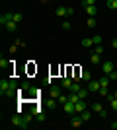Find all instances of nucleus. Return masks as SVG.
Listing matches in <instances>:
<instances>
[{
    "instance_id": "obj_5",
    "label": "nucleus",
    "mask_w": 117,
    "mask_h": 130,
    "mask_svg": "<svg viewBox=\"0 0 117 130\" xmlns=\"http://www.w3.org/2000/svg\"><path fill=\"white\" fill-rule=\"evenodd\" d=\"M82 117H80V115L78 113H74L72 115V120H70V126H72V128H78V126H82Z\"/></svg>"
},
{
    "instance_id": "obj_24",
    "label": "nucleus",
    "mask_w": 117,
    "mask_h": 130,
    "mask_svg": "<svg viewBox=\"0 0 117 130\" xmlns=\"http://www.w3.org/2000/svg\"><path fill=\"white\" fill-rule=\"evenodd\" d=\"M109 103H111V109H113V111H117V97L109 95Z\"/></svg>"
},
{
    "instance_id": "obj_7",
    "label": "nucleus",
    "mask_w": 117,
    "mask_h": 130,
    "mask_svg": "<svg viewBox=\"0 0 117 130\" xmlns=\"http://www.w3.org/2000/svg\"><path fill=\"white\" fill-rule=\"evenodd\" d=\"M101 70H103L106 76H109V74L115 70V68H113V62H103V64H101Z\"/></svg>"
},
{
    "instance_id": "obj_8",
    "label": "nucleus",
    "mask_w": 117,
    "mask_h": 130,
    "mask_svg": "<svg viewBox=\"0 0 117 130\" xmlns=\"http://www.w3.org/2000/svg\"><path fill=\"white\" fill-rule=\"evenodd\" d=\"M51 97H55V99H59L62 95V91H61V87H57V86H51V93H49Z\"/></svg>"
},
{
    "instance_id": "obj_17",
    "label": "nucleus",
    "mask_w": 117,
    "mask_h": 130,
    "mask_svg": "<svg viewBox=\"0 0 117 130\" xmlns=\"http://www.w3.org/2000/svg\"><path fill=\"white\" fill-rule=\"evenodd\" d=\"M80 95H78V93H68V101H70V103H78V101H80Z\"/></svg>"
},
{
    "instance_id": "obj_2",
    "label": "nucleus",
    "mask_w": 117,
    "mask_h": 130,
    "mask_svg": "<svg viewBox=\"0 0 117 130\" xmlns=\"http://www.w3.org/2000/svg\"><path fill=\"white\" fill-rule=\"evenodd\" d=\"M12 124L14 126H18V128H22V130H25L28 128V122H25V119H23L22 115H14V117H12Z\"/></svg>"
},
{
    "instance_id": "obj_27",
    "label": "nucleus",
    "mask_w": 117,
    "mask_h": 130,
    "mask_svg": "<svg viewBox=\"0 0 117 130\" xmlns=\"http://www.w3.org/2000/svg\"><path fill=\"white\" fill-rule=\"evenodd\" d=\"M12 20H14V22H16V23H22L23 16H22V14H14V16H12Z\"/></svg>"
},
{
    "instance_id": "obj_37",
    "label": "nucleus",
    "mask_w": 117,
    "mask_h": 130,
    "mask_svg": "<svg viewBox=\"0 0 117 130\" xmlns=\"http://www.w3.org/2000/svg\"><path fill=\"white\" fill-rule=\"evenodd\" d=\"M111 128H113V130H117V120H113V122H111Z\"/></svg>"
},
{
    "instance_id": "obj_6",
    "label": "nucleus",
    "mask_w": 117,
    "mask_h": 130,
    "mask_svg": "<svg viewBox=\"0 0 117 130\" xmlns=\"http://www.w3.org/2000/svg\"><path fill=\"white\" fill-rule=\"evenodd\" d=\"M86 109H88V105H86V101H84V99H80V101H78V103H74V113H82V111H86Z\"/></svg>"
},
{
    "instance_id": "obj_36",
    "label": "nucleus",
    "mask_w": 117,
    "mask_h": 130,
    "mask_svg": "<svg viewBox=\"0 0 117 130\" xmlns=\"http://www.w3.org/2000/svg\"><path fill=\"white\" fill-rule=\"evenodd\" d=\"M111 47H113V49H117V37H115V39L111 41Z\"/></svg>"
},
{
    "instance_id": "obj_18",
    "label": "nucleus",
    "mask_w": 117,
    "mask_h": 130,
    "mask_svg": "<svg viewBox=\"0 0 117 130\" xmlns=\"http://www.w3.org/2000/svg\"><path fill=\"white\" fill-rule=\"evenodd\" d=\"M80 89H82V87H80V84H78V82H74L72 86H70V89H68V91H70V93H78Z\"/></svg>"
},
{
    "instance_id": "obj_22",
    "label": "nucleus",
    "mask_w": 117,
    "mask_h": 130,
    "mask_svg": "<svg viewBox=\"0 0 117 130\" xmlns=\"http://www.w3.org/2000/svg\"><path fill=\"white\" fill-rule=\"evenodd\" d=\"M86 25H88L90 29H94V27H96V18H94V16H92V18H88V22H86Z\"/></svg>"
},
{
    "instance_id": "obj_31",
    "label": "nucleus",
    "mask_w": 117,
    "mask_h": 130,
    "mask_svg": "<svg viewBox=\"0 0 117 130\" xmlns=\"http://www.w3.org/2000/svg\"><path fill=\"white\" fill-rule=\"evenodd\" d=\"M55 105H57L55 97H49V99H47V107H51V109H53V107H55Z\"/></svg>"
},
{
    "instance_id": "obj_20",
    "label": "nucleus",
    "mask_w": 117,
    "mask_h": 130,
    "mask_svg": "<svg viewBox=\"0 0 117 130\" xmlns=\"http://www.w3.org/2000/svg\"><path fill=\"white\" fill-rule=\"evenodd\" d=\"M98 4V0H82V8H86V6H96Z\"/></svg>"
},
{
    "instance_id": "obj_34",
    "label": "nucleus",
    "mask_w": 117,
    "mask_h": 130,
    "mask_svg": "<svg viewBox=\"0 0 117 130\" xmlns=\"http://www.w3.org/2000/svg\"><path fill=\"white\" fill-rule=\"evenodd\" d=\"M109 80H111V82H115V80H117V72H115V70L109 74Z\"/></svg>"
},
{
    "instance_id": "obj_19",
    "label": "nucleus",
    "mask_w": 117,
    "mask_h": 130,
    "mask_svg": "<svg viewBox=\"0 0 117 130\" xmlns=\"http://www.w3.org/2000/svg\"><path fill=\"white\" fill-rule=\"evenodd\" d=\"M106 4L109 10H117V0H106Z\"/></svg>"
},
{
    "instance_id": "obj_26",
    "label": "nucleus",
    "mask_w": 117,
    "mask_h": 130,
    "mask_svg": "<svg viewBox=\"0 0 117 130\" xmlns=\"http://www.w3.org/2000/svg\"><path fill=\"white\" fill-rule=\"evenodd\" d=\"M98 93H100V95H103V97H109V95H111L107 87H101V89H100V91H98Z\"/></svg>"
},
{
    "instance_id": "obj_30",
    "label": "nucleus",
    "mask_w": 117,
    "mask_h": 130,
    "mask_svg": "<svg viewBox=\"0 0 117 130\" xmlns=\"http://www.w3.org/2000/svg\"><path fill=\"white\" fill-rule=\"evenodd\" d=\"M92 41H94V45H101V41H103V39H101V35H94V37H92Z\"/></svg>"
},
{
    "instance_id": "obj_10",
    "label": "nucleus",
    "mask_w": 117,
    "mask_h": 130,
    "mask_svg": "<svg viewBox=\"0 0 117 130\" xmlns=\"http://www.w3.org/2000/svg\"><path fill=\"white\" fill-rule=\"evenodd\" d=\"M72 84H74V82L70 80V76H68V74L61 80V86H62V87H67V89H70V86H72Z\"/></svg>"
},
{
    "instance_id": "obj_16",
    "label": "nucleus",
    "mask_w": 117,
    "mask_h": 130,
    "mask_svg": "<svg viewBox=\"0 0 117 130\" xmlns=\"http://www.w3.org/2000/svg\"><path fill=\"white\" fill-rule=\"evenodd\" d=\"M80 117H82V120L86 122V120L92 119V111H90V109H86V111H82V113H80Z\"/></svg>"
},
{
    "instance_id": "obj_38",
    "label": "nucleus",
    "mask_w": 117,
    "mask_h": 130,
    "mask_svg": "<svg viewBox=\"0 0 117 130\" xmlns=\"http://www.w3.org/2000/svg\"><path fill=\"white\" fill-rule=\"evenodd\" d=\"M113 97H117V91H113Z\"/></svg>"
},
{
    "instance_id": "obj_1",
    "label": "nucleus",
    "mask_w": 117,
    "mask_h": 130,
    "mask_svg": "<svg viewBox=\"0 0 117 130\" xmlns=\"http://www.w3.org/2000/svg\"><path fill=\"white\" fill-rule=\"evenodd\" d=\"M0 93L2 97H14L18 93V84L16 80H0Z\"/></svg>"
},
{
    "instance_id": "obj_4",
    "label": "nucleus",
    "mask_w": 117,
    "mask_h": 130,
    "mask_svg": "<svg viewBox=\"0 0 117 130\" xmlns=\"http://www.w3.org/2000/svg\"><path fill=\"white\" fill-rule=\"evenodd\" d=\"M90 109H92L94 113H98V115H100V117H101V119H106V117H107V113H106V111H103V107H101L100 103H94V105H92V107H90Z\"/></svg>"
},
{
    "instance_id": "obj_33",
    "label": "nucleus",
    "mask_w": 117,
    "mask_h": 130,
    "mask_svg": "<svg viewBox=\"0 0 117 130\" xmlns=\"http://www.w3.org/2000/svg\"><path fill=\"white\" fill-rule=\"evenodd\" d=\"M70 27H72V25H70V22H62V29H64V31H68Z\"/></svg>"
},
{
    "instance_id": "obj_3",
    "label": "nucleus",
    "mask_w": 117,
    "mask_h": 130,
    "mask_svg": "<svg viewBox=\"0 0 117 130\" xmlns=\"http://www.w3.org/2000/svg\"><path fill=\"white\" fill-rule=\"evenodd\" d=\"M88 89H90V93L100 91V89H101V84H100V80H92V82H88Z\"/></svg>"
},
{
    "instance_id": "obj_25",
    "label": "nucleus",
    "mask_w": 117,
    "mask_h": 130,
    "mask_svg": "<svg viewBox=\"0 0 117 130\" xmlns=\"http://www.w3.org/2000/svg\"><path fill=\"white\" fill-rule=\"evenodd\" d=\"M109 82H111L109 76H106V78H101V80H100V84H101V87H107V86H109Z\"/></svg>"
},
{
    "instance_id": "obj_21",
    "label": "nucleus",
    "mask_w": 117,
    "mask_h": 130,
    "mask_svg": "<svg viewBox=\"0 0 117 130\" xmlns=\"http://www.w3.org/2000/svg\"><path fill=\"white\" fill-rule=\"evenodd\" d=\"M92 45H94L92 37H86V39H82V47H92Z\"/></svg>"
},
{
    "instance_id": "obj_12",
    "label": "nucleus",
    "mask_w": 117,
    "mask_h": 130,
    "mask_svg": "<svg viewBox=\"0 0 117 130\" xmlns=\"http://www.w3.org/2000/svg\"><path fill=\"white\" fill-rule=\"evenodd\" d=\"M18 25H20V23H16V22H14V20H12V22H8V23H6V29H8V31H10V33H14V31H16V29H18Z\"/></svg>"
},
{
    "instance_id": "obj_23",
    "label": "nucleus",
    "mask_w": 117,
    "mask_h": 130,
    "mask_svg": "<svg viewBox=\"0 0 117 130\" xmlns=\"http://www.w3.org/2000/svg\"><path fill=\"white\" fill-rule=\"evenodd\" d=\"M90 60H92V64H98V62H101V60H100V54H98V53L92 54V56H90Z\"/></svg>"
},
{
    "instance_id": "obj_28",
    "label": "nucleus",
    "mask_w": 117,
    "mask_h": 130,
    "mask_svg": "<svg viewBox=\"0 0 117 130\" xmlns=\"http://www.w3.org/2000/svg\"><path fill=\"white\" fill-rule=\"evenodd\" d=\"M57 101H59V103H61V105H64V103H67V101H68V93H67V95L62 93V95H61V97H59V99H57Z\"/></svg>"
},
{
    "instance_id": "obj_15",
    "label": "nucleus",
    "mask_w": 117,
    "mask_h": 130,
    "mask_svg": "<svg viewBox=\"0 0 117 130\" xmlns=\"http://www.w3.org/2000/svg\"><path fill=\"white\" fill-rule=\"evenodd\" d=\"M84 10H86L88 16H96V14H98V6H86Z\"/></svg>"
},
{
    "instance_id": "obj_32",
    "label": "nucleus",
    "mask_w": 117,
    "mask_h": 130,
    "mask_svg": "<svg viewBox=\"0 0 117 130\" xmlns=\"http://www.w3.org/2000/svg\"><path fill=\"white\" fill-rule=\"evenodd\" d=\"M6 66H8V60H6L4 56H2V58H0V68H2V70H4Z\"/></svg>"
},
{
    "instance_id": "obj_11",
    "label": "nucleus",
    "mask_w": 117,
    "mask_h": 130,
    "mask_svg": "<svg viewBox=\"0 0 117 130\" xmlns=\"http://www.w3.org/2000/svg\"><path fill=\"white\" fill-rule=\"evenodd\" d=\"M62 109H64L67 115H74V103H70V101H67V103L62 105Z\"/></svg>"
},
{
    "instance_id": "obj_39",
    "label": "nucleus",
    "mask_w": 117,
    "mask_h": 130,
    "mask_svg": "<svg viewBox=\"0 0 117 130\" xmlns=\"http://www.w3.org/2000/svg\"><path fill=\"white\" fill-rule=\"evenodd\" d=\"M18 2H22V0H18Z\"/></svg>"
},
{
    "instance_id": "obj_13",
    "label": "nucleus",
    "mask_w": 117,
    "mask_h": 130,
    "mask_svg": "<svg viewBox=\"0 0 117 130\" xmlns=\"http://www.w3.org/2000/svg\"><path fill=\"white\" fill-rule=\"evenodd\" d=\"M80 80L82 82H92V74H90L88 70H82L80 72Z\"/></svg>"
},
{
    "instance_id": "obj_9",
    "label": "nucleus",
    "mask_w": 117,
    "mask_h": 130,
    "mask_svg": "<svg viewBox=\"0 0 117 130\" xmlns=\"http://www.w3.org/2000/svg\"><path fill=\"white\" fill-rule=\"evenodd\" d=\"M12 16H14L12 12H6V14H2V16H0V23H2V25H6L8 22H12Z\"/></svg>"
},
{
    "instance_id": "obj_35",
    "label": "nucleus",
    "mask_w": 117,
    "mask_h": 130,
    "mask_svg": "<svg viewBox=\"0 0 117 130\" xmlns=\"http://www.w3.org/2000/svg\"><path fill=\"white\" fill-rule=\"evenodd\" d=\"M96 53H98V54H101V53H103V47H100V45H96Z\"/></svg>"
},
{
    "instance_id": "obj_29",
    "label": "nucleus",
    "mask_w": 117,
    "mask_h": 130,
    "mask_svg": "<svg viewBox=\"0 0 117 130\" xmlns=\"http://www.w3.org/2000/svg\"><path fill=\"white\" fill-rule=\"evenodd\" d=\"M35 120H39V122H43V120H45V115H43V111L35 113Z\"/></svg>"
},
{
    "instance_id": "obj_14",
    "label": "nucleus",
    "mask_w": 117,
    "mask_h": 130,
    "mask_svg": "<svg viewBox=\"0 0 117 130\" xmlns=\"http://www.w3.org/2000/svg\"><path fill=\"white\" fill-rule=\"evenodd\" d=\"M55 14L57 16H68V8L67 6H59V8L55 10Z\"/></svg>"
}]
</instances>
